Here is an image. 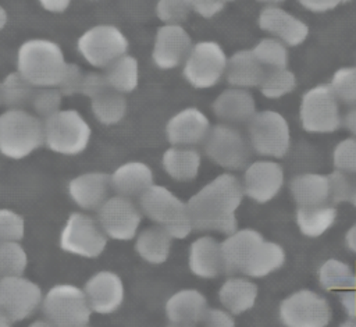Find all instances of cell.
Returning <instances> with one entry per match:
<instances>
[{"label": "cell", "instance_id": "816d5d0a", "mask_svg": "<svg viewBox=\"0 0 356 327\" xmlns=\"http://www.w3.org/2000/svg\"><path fill=\"white\" fill-rule=\"evenodd\" d=\"M345 1H349V0H299V3L305 8H307L310 11H316V13L331 10V8H334L338 4L345 3Z\"/></svg>", "mask_w": 356, "mask_h": 327}, {"label": "cell", "instance_id": "277c9868", "mask_svg": "<svg viewBox=\"0 0 356 327\" xmlns=\"http://www.w3.org/2000/svg\"><path fill=\"white\" fill-rule=\"evenodd\" d=\"M44 143L43 122L24 109H8L0 114V153L24 159Z\"/></svg>", "mask_w": 356, "mask_h": 327}, {"label": "cell", "instance_id": "60d3db41", "mask_svg": "<svg viewBox=\"0 0 356 327\" xmlns=\"http://www.w3.org/2000/svg\"><path fill=\"white\" fill-rule=\"evenodd\" d=\"M335 96L346 104H356V68H341L331 81Z\"/></svg>", "mask_w": 356, "mask_h": 327}, {"label": "cell", "instance_id": "d590c367", "mask_svg": "<svg viewBox=\"0 0 356 327\" xmlns=\"http://www.w3.org/2000/svg\"><path fill=\"white\" fill-rule=\"evenodd\" d=\"M320 284L327 291H345L356 280L352 269L339 260H327L318 273Z\"/></svg>", "mask_w": 356, "mask_h": 327}, {"label": "cell", "instance_id": "cb8c5ba5", "mask_svg": "<svg viewBox=\"0 0 356 327\" xmlns=\"http://www.w3.org/2000/svg\"><path fill=\"white\" fill-rule=\"evenodd\" d=\"M259 25L263 31L278 36L289 46L302 43L309 32L306 24L280 7H266L260 14Z\"/></svg>", "mask_w": 356, "mask_h": 327}, {"label": "cell", "instance_id": "681fc988", "mask_svg": "<svg viewBox=\"0 0 356 327\" xmlns=\"http://www.w3.org/2000/svg\"><path fill=\"white\" fill-rule=\"evenodd\" d=\"M202 323L203 327H235L234 319L220 309H209Z\"/></svg>", "mask_w": 356, "mask_h": 327}, {"label": "cell", "instance_id": "680465c9", "mask_svg": "<svg viewBox=\"0 0 356 327\" xmlns=\"http://www.w3.org/2000/svg\"><path fill=\"white\" fill-rule=\"evenodd\" d=\"M7 24V11L0 6V31L4 28Z\"/></svg>", "mask_w": 356, "mask_h": 327}, {"label": "cell", "instance_id": "3957f363", "mask_svg": "<svg viewBox=\"0 0 356 327\" xmlns=\"http://www.w3.org/2000/svg\"><path fill=\"white\" fill-rule=\"evenodd\" d=\"M67 65L61 47L47 39H31L18 50V72L35 88H58Z\"/></svg>", "mask_w": 356, "mask_h": 327}, {"label": "cell", "instance_id": "f546056e", "mask_svg": "<svg viewBox=\"0 0 356 327\" xmlns=\"http://www.w3.org/2000/svg\"><path fill=\"white\" fill-rule=\"evenodd\" d=\"M256 296V285L243 278H229L218 291L220 302L232 314H239L250 309L254 305Z\"/></svg>", "mask_w": 356, "mask_h": 327}, {"label": "cell", "instance_id": "e7e4bbea", "mask_svg": "<svg viewBox=\"0 0 356 327\" xmlns=\"http://www.w3.org/2000/svg\"><path fill=\"white\" fill-rule=\"evenodd\" d=\"M0 103H1V89H0Z\"/></svg>", "mask_w": 356, "mask_h": 327}, {"label": "cell", "instance_id": "4316f807", "mask_svg": "<svg viewBox=\"0 0 356 327\" xmlns=\"http://www.w3.org/2000/svg\"><path fill=\"white\" fill-rule=\"evenodd\" d=\"M227 79L234 86H256L260 85L267 70L256 58L252 50L235 53L227 61Z\"/></svg>", "mask_w": 356, "mask_h": 327}, {"label": "cell", "instance_id": "94428289", "mask_svg": "<svg viewBox=\"0 0 356 327\" xmlns=\"http://www.w3.org/2000/svg\"><path fill=\"white\" fill-rule=\"evenodd\" d=\"M350 200H352V202H353V205L356 206V184H355V186H353V193H352Z\"/></svg>", "mask_w": 356, "mask_h": 327}, {"label": "cell", "instance_id": "9a60e30c", "mask_svg": "<svg viewBox=\"0 0 356 327\" xmlns=\"http://www.w3.org/2000/svg\"><path fill=\"white\" fill-rule=\"evenodd\" d=\"M206 154L228 170L242 168L250 156L249 146L238 129L229 125H216L204 141Z\"/></svg>", "mask_w": 356, "mask_h": 327}, {"label": "cell", "instance_id": "bcb514c9", "mask_svg": "<svg viewBox=\"0 0 356 327\" xmlns=\"http://www.w3.org/2000/svg\"><path fill=\"white\" fill-rule=\"evenodd\" d=\"M85 72L76 64H68L63 81L58 85V89L65 96L79 95L82 92Z\"/></svg>", "mask_w": 356, "mask_h": 327}, {"label": "cell", "instance_id": "7a4b0ae2", "mask_svg": "<svg viewBox=\"0 0 356 327\" xmlns=\"http://www.w3.org/2000/svg\"><path fill=\"white\" fill-rule=\"evenodd\" d=\"M224 273L263 277L282 266L285 255L280 245L263 241L254 230H241L221 244Z\"/></svg>", "mask_w": 356, "mask_h": 327}, {"label": "cell", "instance_id": "74e56055", "mask_svg": "<svg viewBox=\"0 0 356 327\" xmlns=\"http://www.w3.org/2000/svg\"><path fill=\"white\" fill-rule=\"evenodd\" d=\"M252 51L261 63V65L267 70V72L273 70H285L286 67L288 54L285 47L278 40L263 39L254 46Z\"/></svg>", "mask_w": 356, "mask_h": 327}, {"label": "cell", "instance_id": "ba28073f", "mask_svg": "<svg viewBox=\"0 0 356 327\" xmlns=\"http://www.w3.org/2000/svg\"><path fill=\"white\" fill-rule=\"evenodd\" d=\"M81 56L93 67L107 68L128 50V39L114 25H96L78 39Z\"/></svg>", "mask_w": 356, "mask_h": 327}, {"label": "cell", "instance_id": "4fadbf2b", "mask_svg": "<svg viewBox=\"0 0 356 327\" xmlns=\"http://www.w3.org/2000/svg\"><path fill=\"white\" fill-rule=\"evenodd\" d=\"M302 125L309 132H331L341 124L337 96L330 86H316L305 93L300 107Z\"/></svg>", "mask_w": 356, "mask_h": 327}, {"label": "cell", "instance_id": "484cf974", "mask_svg": "<svg viewBox=\"0 0 356 327\" xmlns=\"http://www.w3.org/2000/svg\"><path fill=\"white\" fill-rule=\"evenodd\" d=\"M216 115L228 122H248L254 117V100L243 89H227L213 103Z\"/></svg>", "mask_w": 356, "mask_h": 327}, {"label": "cell", "instance_id": "d4e9b609", "mask_svg": "<svg viewBox=\"0 0 356 327\" xmlns=\"http://www.w3.org/2000/svg\"><path fill=\"white\" fill-rule=\"evenodd\" d=\"M189 269L202 278H214L224 271L221 244L211 237H202L189 248Z\"/></svg>", "mask_w": 356, "mask_h": 327}, {"label": "cell", "instance_id": "30bf717a", "mask_svg": "<svg viewBox=\"0 0 356 327\" xmlns=\"http://www.w3.org/2000/svg\"><path fill=\"white\" fill-rule=\"evenodd\" d=\"M227 61L220 45L216 42H199L185 60L184 75L195 88H210L225 72Z\"/></svg>", "mask_w": 356, "mask_h": 327}, {"label": "cell", "instance_id": "f6af8a7d", "mask_svg": "<svg viewBox=\"0 0 356 327\" xmlns=\"http://www.w3.org/2000/svg\"><path fill=\"white\" fill-rule=\"evenodd\" d=\"M334 164L343 173H356V139H345L335 147Z\"/></svg>", "mask_w": 356, "mask_h": 327}, {"label": "cell", "instance_id": "d6986e66", "mask_svg": "<svg viewBox=\"0 0 356 327\" xmlns=\"http://www.w3.org/2000/svg\"><path fill=\"white\" fill-rule=\"evenodd\" d=\"M210 132L207 117L195 107H188L172 115L165 125V135L172 146L189 147L206 141Z\"/></svg>", "mask_w": 356, "mask_h": 327}, {"label": "cell", "instance_id": "4dcf8cb0", "mask_svg": "<svg viewBox=\"0 0 356 327\" xmlns=\"http://www.w3.org/2000/svg\"><path fill=\"white\" fill-rule=\"evenodd\" d=\"M292 195L299 206H323L328 203V178L320 174H303L291 182Z\"/></svg>", "mask_w": 356, "mask_h": 327}, {"label": "cell", "instance_id": "8d00e7d4", "mask_svg": "<svg viewBox=\"0 0 356 327\" xmlns=\"http://www.w3.org/2000/svg\"><path fill=\"white\" fill-rule=\"evenodd\" d=\"M28 256L18 242H0V278L22 276Z\"/></svg>", "mask_w": 356, "mask_h": 327}, {"label": "cell", "instance_id": "603a6c76", "mask_svg": "<svg viewBox=\"0 0 356 327\" xmlns=\"http://www.w3.org/2000/svg\"><path fill=\"white\" fill-rule=\"evenodd\" d=\"M111 188L124 198H140L153 186V171L142 161H128L110 175Z\"/></svg>", "mask_w": 356, "mask_h": 327}, {"label": "cell", "instance_id": "11a10c76", "mask_svg": "<svg viewBox=\"0 0 356 327\" xmlns=\"http://www.w3.org/2000/svg\"><path fill=\"white\" fill-rule=\"evenodd\" d=\"M346 242H348V246L356 253V224L348 231Z\"/></svg>", "mask_w": 356, "mask_h": 327}, {"label": "cell", "instance_id": "9c48e42d", "mask_svg": "<svg viewBox=\"0 0 356 327\" xmlns=\"http://www.w3.org/2000/svg\"><path fill=\"white\" fill-rule=\"evenodd\" d=\"M107 245V235L97 220L83 213H71L60 235L63 250L82 256L97 257Z\"/></svg>", "mask_w": 356, "mask_h": 327}, {"label": "cell", "instance_id": "7c38bea8", "mask_svg": "<svg viewBox=\"0 0 356 327\" xmlns=\"http://www.w3.org/2000/svg\"><path fill=\"white\" fill-rule=\"evenodd\" d=\"M280 316L286 327H325L331 310L323 296L303 289L281 303Z\"/></svg>", "mask_w": 356, "mask_h": 327}, {"label": "cell", "instance_id": "1f68e13d", "mask_svg": "<svg viewBox=\"0 0 356 327\" xmlns=\"http://www.w3.org/2000/svg\"><path fill=\"white\" fill-rule=\"evenodd\" d=\"M104 77L111 89L120 93L132 92L139 82V65L136 58L128 54L121 56L106 68Z\"/></svg>", "mask_w": 356, "mask_h": 327}, {"label": "cell", "instance_id": "ffe728a7", "mask_svg": "<svg viewBox=\"0 0 356 327\" xmlns=\"http://www.w3.org/2000/svg\"><path fill=\"white\" fill-rule=\"evenodd\" d=\"M284 173L280 164L274 161H256L245 173V193L256 202L264 203L273 199L281 189Z\"/></svg>", "mask_w": 356, "mask_h": 327}, {"label": "cell", "instance_id": "91938a15", "mask_svg": "<svg viewBox=\"0 0 356 327\" xmlns=\"http://www.w3.org/2000/svg\"><path fill=\"white\" fill-rule=\"evenodd\" d=\"M339 327H356V320H348V321L342 323Z\"/></svg>", "mask_w": 356, "mask_h": 327}, {"label": "cell", "instance_id": "52a82bcc", "mask_svg": "<svg viewBox=\"0 0 356 327\" xmlns=\"http://www.w3.org/2000/svg\"><path fill=\"white\" fill-rule=\"evenodd\" d=\"M46 146L60 154L83 152L90 139V127L75 110H60L43 121Z\"/></svg>", "mask_w": 356, "mask_h": 327}, {"label": "cell", "instance_id": "d6a6232c", "mask_svg": "<svg viewBox=\"0 0 356 327\" xmlns=\"http://www.w3.org/2000/svg\"><path fill=\"white\" fill-rule=\"evenodd\" d=\"M337 216L332 206H299L296 212V221L300 231L307 237H318L330 228Z\"/></svg>", "mask_w": 356, "mask_h": 327}, {"label": "cell", "instance_id": "8fae6325", "mask_svg": "<svg viewBox=\"0 0 356 327\" xmlns=\"http://www.w3.org/2000/svg\"><path fill=\"white\" fill-rule=\"evenodd\" d=\"M253 149L266 156L282 157L289 147V128L285 118L275 111H261L249 121Z\"/></svg>", "mask_w": 356, "mask_h": 327}, {"label": "cell", "instance_id": "83f0119b", "mask_svg": "<svg viewBox=\"0 0 356 327\" xmlns=\"http://www.w3.org/2000/svg\"><path fill=\"white\" fill-rule=\"evenodd\" d=\"M171 235L161 227L153 225L140 231L135 241L136 253L152 264H161L168 259Z\"/></svg>", "mask_w": 356, "mask_h": 327}, {"label": "cell", "instance_id": "db71d44e", "mask_svg": "<svg viewBox=\"0 0 356 327\" xmlns=\"http://www.w3.org/2000/svg\"><path fill=\"white\" fill-rule=\"evenodd\" d=\"M345 124H346L348 129L356 135V107L348 113V115L345 118Z\"/></svg>", "mask_w": 356, "mask_h": 327}, {"label": "cell", "instance_id": "c3c4849f", "mask_svg": "<svg viewBox=\"0 0 356 327\" xmlns=\"http://www.w3.org/2000/svg\"><path fill=\"white\" fill-rule=\"evenodd\" d=\"M225 0H188L192 10L204 18H210L222 10Z\"/></svg>", "mask_w": 356, "mask_h": 327}, {"label": "cell", "instance_id": "ac0fdd59", "mask_svg": "<svg viewBox=\"0 0 356 327\" xmlns=\"http://www.w3.org/2000/svg\"><path fill=\"white\" fill-rule=\"evenodd\" d=\"M85 295L92 312L108 314L115 312L124 301V284L114 271H97L85 284Z\"/></svg>", "mask_w": 356, "mask_h": 327}, {"label": "cell", "instance_id": "be15d7a7", "mask_svg": "<svg viewBox=\"0 0 356 327\" xmlns=\"http://www.w3.org/2000/svg\"><path fill=\"white\" fill-rule=\"evenodd\" d=\"M168 327H182V326H174V324H171V326H168Z\"/></svg>", "mask_w": 356, "mask_h": 327}, {"label": "cell", "instance_id": "8992f818", "mask_svg": "<svg viewBox=\"0 0 356 327\" xmlns=\"http://www.w3.org/2000/svg\"><path fill=\"white\" fill-rule=\"evenodd\" d=\"M42 306L46 320L54 327H86L92 314L85 291L72 284L51 287Z\"/></svg>", "mask_w": 356, "mask_h": 327}, {"label": "cell", "instance_id": "f35d334b", "mask_svg": "<svg viewBox=\"0 0 356 327\" xmlns=\"http://www.w3.org/2000/svg\"><path fill=\"white\" fill-rule=\"evenodd\" d=\"M295 88V77L288 70L268 71L260 83L261 93L267 97H280Z\"/></svg>", "mask_w": 356, "mask_h": 327}, {"label": "cell", "instance_id": "6125c7cd", "mask_svg": "<svg viewBox=\"0 0 356 327\" xmlns=\"http://www.w3.org/2000/svg\"><path fill=\"white\" fill-rule=\"evenodd\" d=\"M259 1H263V3H273V4H277V3H281L284 0H259Z\"/></svg>", "mask_w": 356, "mask_h": 327}, {"label": "cell", "instance_id": "5b68a950", "mask_svg": "<svg viewBox=\"0 0 356 327\" xmlns=\"http://www.w3.org/2000/svg\"><path fill=\"white\" fill-rule=\"evenodd\" d=\"M139 205L140 212L164 228L171 238L182 239L193 230L186 203L165 186H150L139 198Z\"/></svg>", "mask_w": 356, "mask_h": 327}, {"label": "cell", "instance_id": "f907efd6", "mask_svg": "<svg viewBox=\"0 0 356 327\" xmlns=\"http://www.w3.org/2000/svg\"><path fill=\"white\" fill-rule=\"evenodd\" d=\"M341 302L346 310V313L356 319V280L355 282L341 294Z\"/></svg>", "mask_w": 356, "mask_h": 327}, {"label": "cell", "instance_id": "6f0895ef", "mask_svg": "<svg viewBox=\"0 0 356 327\" xmlns=\"http://www.w3.org/2000/svg\"><path fill=\"white\" fill-rule=\"evenodd\" d=\"M29 327H54L49 320H36L32 324H29Z\"/></svg>", "mask_w": 356, "mask_h": 327}, {"label": "cell", "instance_id": "b9f144b4", "mask_svg": "<svg viewBox=\"0 0 356 327\" xmlns=\"http://www.w3.org/2000/svg\"><path fill=\"white\" fill-rule=\"evenodd\" d=\"M191 10L188 0H159L156 4V14L165 25H179L188 18Z\"/></svg>", "mask_w": 356, "mask_h": 327}, {"label": "cell", "instance_id": "7bdbcfd3", "mask_svg": "<svg viewBox=\"0 0 356 327\" xmlns=\"http://www.w3.org/2000/svg\"><path fill=\"white\" fill-rule=\"evenodd\" d=\"M25 234L22 216L10 210L0 209V242H19Z\"/></svg>", "mask_w": 356, "mask_h": 327}, {"label": "cell", "instance_id": "e0dca14e", "mask_svg": "<svg viewBox=\"0 0 356 327\" xmlns=\"http://www.w3.org/2000/svg\"><path fill=\"white\" fill-rule=\"evenodd\" d=\"M191 50V36L181 25H164L157 29L152 57L159 68L170 70L185 61Z\"/></svg>", "mask_w": 356, "mask_h": 327}, {"label": "cell", "instance_id": "2e32d148", "mask_svg": "<svg viewBox=\"0 0 356 327\" xmlns=\"http://www.w3.org/2000/svg\"><path fill=\"white\" fill-rule=\"evenodd\" d=\"M39 285L22 276L0 278V309L13 320L29 317L42 303Z\"/></svg>", "mask_w": 356, "mask_h": 327}, {"label": "cell", "instance_id": "44dd1931", "mask_svg": "<svg viewBox=\"0 0 356 327\" xmlns=\"http://www.w3.org/2000/svg\"><path fill=\"white\" fill-rule=\"evenodd\" d=\"M110 188V175L95 171L81 174L71 180L68 184V193L79 207L85 210H99L108 199Z\"/></svg>", "mask_w": 356, "mask_h": 327}, {"label": "cell", "instance_id": "e575fe53", "mask_svg": "<svg viewBox=\"0 0 356 327\" xmlns=\"http://www.w3.org/2000/svg\"><path fill=\"white\" fill-rule=\"evenodd\" d=\"M1 103L10 109H22L31 104L35 86L29 83L18 71L8 74L0 83Z\"/></svg>", "mask_w": 356, "mask_h": 327}, {"label": "cell", "instance_id": "5bb4252c", "mask_svg": "<svg viewBox=\"0 0 356 327\" xmlns=\"http://www.w3.org/2000/svg\"><path fill=\"white\" fill-rule=\"evenodd\" d=\"M97 221L104 234L117 241H129L136 237L142 221V212L129 198H108L97 210Z\"/></svg>", "mask_w": 356, "mask_h": 327}, {"label": "cell", "instance_id": "ee69618b", "mask_svg": "<svg viewBox=\"0 0 356 327\" xmlns=\"http://www.w3.org/2000/svg\"><path fill=\"white\" fill-rule=\"evenodd\" d=\"M328 203L337 205L339 202L348 200L352 198L353 193V182L345 173L335 171L331 173L328 177Z\"/></svg>", "mask_w": 356, "mask_h": 327}, {"label": "cell", "instance_id": "9f6ffc18", "mask_svg": "<svg viewBox=\"0 0 356 327\" xmlns=\"http://www.w3.org/2000/svg\"><path fill=\"white\" fill-rule=\"evenodd\" d=\"M13 320L0 309V327H11Z\"/></svg>", "mask_w": 356, "mask_h": 327}, {"label": "cell", "instance_id": "7402d4cb", "mask_svg": "<svg viewBox=\"0 0 356 327\" xmlns=\"http://www.w3.org/2000/svg\"><path fill=\"white\" fill-rule=\"evenodd\" d=\"M207 301L196 289H181L165 302V314L171 324L193 327L203 321L207 313Z\"/></svg>", "mask_w": 356, "mask_h": 327}, {"label": "cell", "instance_id": "f1b7e54d", "mask_svg": "<svg viewBox=\"0 0 356 327\" xmlns=\"http://www.w3.org/2000/svg\"><path fill=\"white\" fill-rule=\"evenodd\" d=\"M163 168L177 181H191L197 175L200 167V154L192 147L172 146L163 154Z\"/></svg>", "mask_w": 356, "mask_h": 327}, {"label": "cell", "instance_id": "7dc6e473", "mask_svg": "<svg viewBox=\"0 0 356 327\" xmlns=\"http://www.w3.org/2000/svg\"><path fill=\"white\" fill-rule=\"evenodd\" d=\"M108 86L107 79L104 77V74L100 72H85V78H83V85H82V92L81 95H85L88 97H95L99 93H102L103 90H106Z\"/></svg>", "mask_w": 356, "mask_h": 327}, {"label": "cell", "instance_id": "836d02e7", "mask_svg": "<svg viewBox=\"0 0 356 327\" xmlns=\"http://www.w3.org/2000/svg\"><path fill=\"white\" fill-rule=\"evenodd\" d=\"M95 117L106 125L115 124L122 120L127 113V99L122 93L107 88L97 96L90 99Z\"/></svg>", "mask_w": 356, "mask_h": 327}, {"label": "cell", "instance_id": "ab89813d", "mask_svg": "<svg viewBox=\"0 0 356 327\" xmlns=\"http://www.w3.org/2000/svg\"><path fill=\"white\" fill-rule=\"evenodd\" d=\"M61 102L63 93L58 88H38L35 89L31 106L39 117L46 120L60 111Z\"/></svg>", "mask_w": 356, "mask_h": 327}, {"label": "cell", "instance_id": "6da1fadb", "mask_svg": "<svg viewBox=\"0 0 356 327\" xmlns=\"http://www.w3.org/2000/svg\"><path fill=\"white\" fill-rule=\"evenodd\" d=\"M242 186L236 177L221 174L196 192L186 203L192 227L197 231H236L235 210L242 200Z\"/></svg>", "mask_w": 356, "mask_h": 327}, {"label": "cell", "instance_id": "f5cc1de1", "mask_svg": "<svg viewBox=\"0 0 356 327\" xmlns=\"http://www.w3.org/2000/svg\"><path fill=\"white\" fill-rule=\"evenodd\" d=\"M40 6L50 13H61L68 8L72 0H38Z\"/></svg>", "mask_w": 356, "mask_h": 327}]
</instances>
